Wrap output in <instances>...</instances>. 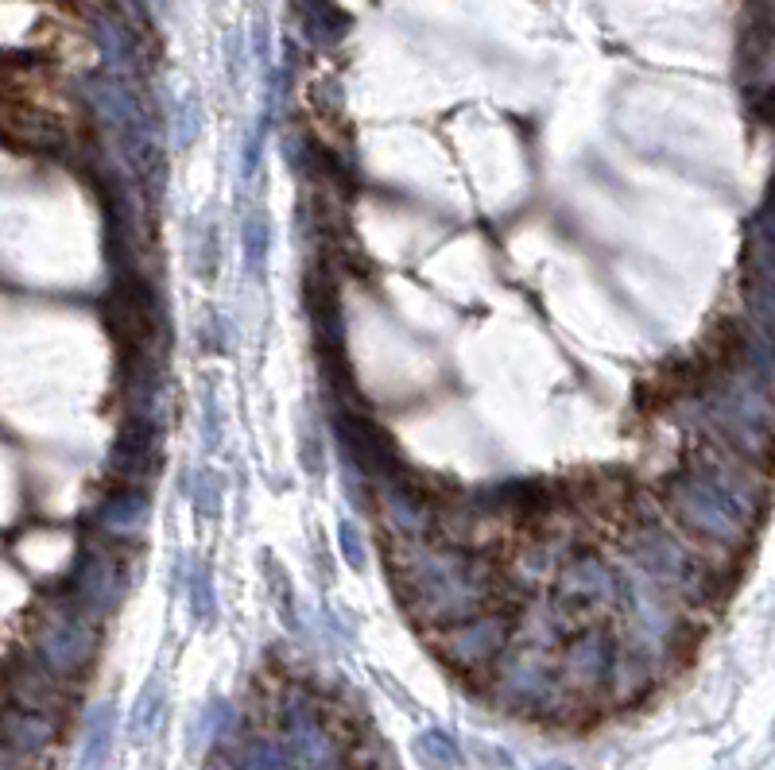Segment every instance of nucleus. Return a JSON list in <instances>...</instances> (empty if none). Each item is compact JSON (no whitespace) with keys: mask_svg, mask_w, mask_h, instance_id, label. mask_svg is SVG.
<instances>
[{"mask_svg":"<svg viewBox=\"0 0 775 770\" xmlns=\"http://www.w3.org/2000/svg\"><path fill=\"white\" fill-rule=\"evenodd\" d=\"M163 704H167V693H163V681L151 678L143 686V693L136 697V709H132V736L143 740L148 732H156L159 717H163Z\"/></svg>","mask_w":775,"mask_h":770,"instance_id":"4468645a","label":"nucleus"},{"mask_svg":"<svg viewBox=\"0 0 775 770\" xmlns=\"http://www.w3.org/2000/svg\"><path fill=\"white\" fill-rule=\"evenodd\" d=\"M508 647V623L500 616H469L461 623H450L443 639L446 659L458 666H485L500 659Z\"/></svg>","mask_w":775,"mask_h":770,"instance_id":"1a4fd4ad","label":"nucleus"},{"mask_svg":"<svg viewBox=\"0 0 775 770\" xmlns=\"http://www.w3.org/2000/svg\"><path fill=\"white\" fill-rule=\"evenodd\" d=\"M190 608L202 623H213V581L206 569H198L195 581H190Z\"/></svg>","mask_w":775,"mask_h":770,"instance_id":"aec40b11","label":"nucleus"},{"mask_svg":"<svg viewBox=\"0 0 775 770\" xmlns=\"http://www.w3.org/2000/svg\"><path fill=\"white\" fill-rule=\"evenodd\" d=\"M543 770H570V767H543Z\"/></svg>","mask_w":775,"mask_h":770,"instance_id":"b1692460","label":"nucleus"},{"mask_svg":"<svg viewBox=\"0 0 775 770\" xmlns=\"http://www.w3.org/2000/svg\"><path fill=\"white\" fill-rule=\"evenodd\" d=\"M341 550H346L349 566L365 569V547H361V534H357L354 523H341Z\"/></svg>","mask_w":775,"mask_h":770,"instance_id":"4be33fe9","label":"nucleus"},{"mask_svg":"<svg viewBox=\"0 0 775 770\" xmlns=\"http://www.w3.org/2000/svg\"><path fill=\"white\" fill-rule=\"evenodd\" d=\"M399 573H404V592L411 608L438 628L477 616L493 592L489 561L469 558L458 547H415Z\"/></svg>","mask_w":775,"mask_h":770,"instance_id":"f03ea898","label":"nucleus"},{"mask_svg":"<svg viewBox=\"0 0 775 770\" xmlns=\"http://www.w3.org/2000/svg\"><path fill=\"white\" fill-rule=\"evenodd\" d=\"M761 492L729 461H702L667 480V516L717 550H737L748 539Z\"/></svg>","mask_w":775,"mask_h":770,"instance_id":"f257e3e1","label":"nucleus"},{"mask_svg":"<svg viewBox=\"0 0 775 770\" xmlns=\"http://www.w3.org/2000/svg\"><path fill=\"white\" fill-rule=\"evenodd\" d=\"M143 519H148V496L143 492L121 496V500H113L106 511V523L117 527V531H140Z\"/></svg>","mask_w":775,"mask_h":770,"instance_id":"f3484780","label":"nucleus"},{"mask_svg":"<svg viewBox=\"0 0 775 770\" xmlns=\"http://www.w3.org/2000/svg\"><path fill=\"white\" fill-rule=\"evenodd\" d=\"M241 244H245V263H249V271L257 276V271L264 268V260H268V248H271V229L264 224L260 213L241 224Z\"/></svg>","mask_w":775,"mask_h":770,"instance_id":"a211bd4d","label":"nucleus"},{"mask_svg":"<svg viewBox=\"0 0 775 770\" xmlns=\"http://www.w3.org/2000/svg\"><path fill=\"white\" fill-rule=\"evenodd\" d=\"M415 751H419V759L430 770H454V767H461V751L454 748L450 736H443V732L419 736V740H415Z\"/></svg>","mask_w":775,"mask_h":770,"instance_id":"dca6fc26","label":"nucleus"},{"mask_svg":"<svg viewBox=\"0 0 775 770\" xmlns=\"http://www.w3.org/2000/svg\"><path fill=\"white\" fill-rule=\"evenodd\" d=\"M558 689L563 686H558L555 666L547 662V651H535V647L508 659L497 673V693L516 709H547Z\"/></svg>","mask_w":775,"mask_h":770,"instance_id":"423d86ee","label":"nucleus"},{"mask_svg":"<svg viewBox=\"0 0 775 770\" xmlns=\"http://www.w3.org/2000/svg\"><path fill=\"white\" fill-rule=\"evenodd\" d=\"M748 279L775 283V179L748 232Z\"/></svg>","mask_w":775,"mask_h":770,"instance_id":"9d476101","label":"nucleus"},{"mask_svg":"<svg viewBox=\"0 0 775 770\" xmlns=\"http://www.w3.org/2000/svg\"><path fill=\"white\" fill-rule=\"evenodd\" d=\"M195 500H198V511H218V503H221V477L218 472H202V480H198V492H195Z\"/></svg>","mask_w":775,"mask_h":770,"instance_id":"412c9836","label":"nucleus"},{"mask_svg":"<svg viewBox=\"0 0 775 770\" xmlns=\"http://www.w3.org/2000/svg\"><path fill=\"white\" fill-rule=\"evenodd\" d=\"M628 566L636 573H644L652 584H659L663 592H678V597H706L709 573L683 542L670 531H663L659 523H640L625 542Z\"/></svg>","mask_w":775,"mask_h":770,"instance_id":"20e7f679","label":"nucleus"},{"mask_svg":"<svg viewBox=\"0 0 775 770\" xmlns=\"http://www.w3.org/2000/svg\"><path fill=\"white\" fill-rule=\"evenodd\" d=\"M202 430H206V446H218L221 441V411L210 396H206V414H202Z\"/></svg>","mask_w":775,"mask_h":770,"instance_id":"5701e85b","label":"nucleus"},{"mask_svg":"<svg viewBox=\"0 0 775 770\" xmlns=\"http://www.w3.org/2000/svg\"><path fill=\"white\" fill-rule=\"evenodd\" d=\"M625 597V577L594 553H578L558 573V604H609Z\"/></svg>","mask_w":775,"mask_h":770,"instance_id":"6e6552de","label":"nucleus"},{"mask_svg":"<svg viewBox=\"0 0 775 770\" xmlns=\"http://www.w3.org/2000/svg\"><path fill=\"white\" fill-rule=\"evenodd\" d=\"M295 8H299L302 28H307V36L315 39V43H334V39L341 36V28H346V20L338 16L334 0H295Z\"/></svg>","mask_w":775,"mask_h":770,"instance_id":"f8f14e48","label":"nucleus"},{"mask_svg":"<svg viewBox=\"0 0 775 770\" xmlns=\"http://www.w3.org/2000/svg\"><path fill=\"white\" fill-rule=\"evenodd\" d=\"M284 751L295 770H338V743L307 701H291L284 709Z\"/></svg>","mask_w":775,"mask_h":770,"instance_id":"0eeeda50","label":"nucleus"},{"mask_svg":"<svg viewBox=\"0 0 775 770\" xmlns=\"http://www.w3.org/2000/svg\"><path fill=\"white\" fill-rule=\"evenodd\" d=\"M113 732H117L113 704H98V709H90V717H86V740H82V759H78V770H106L109 748H113Z\"/></svg>","mask_w":775,"mask_h":770,"instance_id":"9b49d317","label":"nucleus"},{"mask_svg":"<svg viewBox=\"0 0 775 770\" xmlns=\"http://www.w3.org/2000/svg\"><path fill=\"white\" fill-rule=\"evenodd\" d=\"M745 302H748V318L756 326V337H764L775 349V283L745 279Z\"/></svg>","mask_w":775,"mask_h":770,"instance_id":"ddd939ff","label":"nucleus"},{"mask_svg":"<svg viewBox=\"0 0 775 770\" xmlns=\"http://www.w3.org/2000/svg\"><path fill=\"white\" fill-rule=\"evenodd\" d=\"M617 639L605 628H589L566 647L563 666H558V686L574 689V693H594V689L609 686L613 662H617Z\"/></svg>","mask_w":775,"mask_h":770,"instance_id":"39448f33","label":"nucleus"},{"mask_svg":"<svg viewBox=\"0 0 775 770\" xmlns=\"http://www.w3.org/2000/svg\"><path fill=\"white\" fill-rule=\"evenodd\" d=\"M745 352V349H741ZM775 372L756 368L745 357L741 372H729L717 380V388L706 399V419L714 434L729 453L745 461H764L775 449V396H772Z\"/></svg>","mask_w":775,"mask_h":770,"instance_id":"7ed1b4c3","label":"nucleus"},{"mask_svg":"<svg viewBox=\"0 0 775 770\" xmlns=\"http://www.w3.org/2000/svg\"><path fill=\"white\" fill-rule=\"evenodd\" d=\"M237 770H295L291 759H287L284 743L271 740H249L237 756Z\"/></svg>","mask_w":775,"mask_h":770,"instance_id":"2eb2a0df","label":"nucleus"},{"mask_svg":"<svg viewBox=\"0 0 775 770\" xmlns=\"http://www.w3.org/2000/svg\"><path fill=\"white\" fill-rule=\"evenodd\" d=\"M198 128H202V106H198V98L190 93V98H182L179 109H175V143H179V148L195 143Z\"/></svg>","mask_w":775,"mask_h":770,"instance_id":"6ab92c4d","label":"nucleus"}]
</instances>
